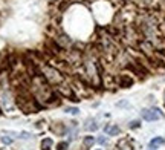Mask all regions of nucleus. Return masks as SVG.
<instances>
[{
    "mask_svg": "<svg viewBox=\"0 0 165 150\" xmlns=\"http://www.w3.org/2000/svg\"><path fill=\"white\" fill-rule=\"evenodd\" d=\"M82 144H84V147H92L93 144H95V138L93 137H86L84 139H82Z\"/></svg>",
    "mask_w": 165,
    "mask_h": 150,
    "instance_id": "nucleus-10",
    "label": "nucleus"
},
{
    "mask_svg": "<svg viewBox=\"0 0 165 150\" xmlns=\"http://www.w3.org/2000/svg\"><path fill=\"white\" fill-rule=\"evenodd\" d=\"M139 126H141V123H139L138 120H135V121H132V123H130V129H138Z\"/></svg>",
    "mask_w": 165,
    "mask_h": 150,
    "instance_id": "nucleus-13",
    "label": "nucleus"
},
{
    "mask_svg": "<svg viewBox=\"0 0 165 150\" xmlns=\"http://www.w3.org/2000/svg\"><path fill=\"white\" fill-rule=\"evenodd\" d=\"M164 100H165V91H164Z\"/></svg>",
    "mask_w": 165,
    "mask_h": 150,
    "instance_id": "nucleus-18",
    "label": "nucleus"
},
{
    "mask_svg": "<svg viewBox=\"0 0 165 150\" xmlns=\"http://www.w3.org/2000/svg\"><path fill=\"white\" fill-rule=\"evenodd\" d=\"M57 147H58V150H66L68 149V142H60Z\"/></svg>",
    "mask_w": 165,
    "mask_h": 150,
    "instance_id": "nucleus-15",
    "label": "nucleus"
},
{
    "mask_svg": "<svg viewBox=\"0 0 165 150\" xmlns=\"http://www.w3.org/2000/svg\"><path fill=\"white\" fill-rule=\"evenodd\" d=\"M2 103H3V106H5V109L6 110H12L14 109L12 100H11V96H9L8 92H3V94H2Z\"/></svg>",
    "mask_w": 165,
    "mask_h": 150,
    "instance_id": "nucleus-6",
    "label": "nucleus"
},
{
    "mask_svg": "<svg viewBox=\"0 0 165 150\" xmlns=\"http://www.w3.org/2000/svg\"><path fill=\"white\" fill-rule=\"evenodd\" d=\"M104 132H106L109 137H116V135L121 133V129H119L116 124H107V126L104 127Z\"/></svg>",
    "mask_w": 165,
    "mask_h": 150,
    "instance_id": "nucleus-5",
    "label": "nucleus"
},
{
    "mask_svg": "<svg viewBox=\"0 0 165 150\" xmlns=\"http://www.w3.org/2000/svg\"><path fill=\"white\" fill-rule=\"evenodd\" d=\"M52 130H54V133L63 135V133L66 132V127H64L63 124H58V126H52Z\"/></svg>",
    "mask_w": 165,
    "mask_h": 150,
    "instance_id": "nucleus-11",
    "label": "nucleus"
},
{
    "mask_svg": "<svg viewBox=\"0 0 165 150\" xmlns=\"http://www.w3.org/2000/svg\"><path fill=\"white\" fill-rule=\"evenodd\" d=\"M2 150H5V149H2Z\"/></svg>",
    "mask_w": 165,
    "mask_h": 150,
    "instance_id": "nucleus-19",
    "label": "nucleus"
},
{
    "mask_svg": "<svg viewBox=\"0 0 165 150\" xmlns=\"http://www.w3.org/2000/svg\"><path fill=\"white\" fill-rule=\"evenodd\" d=\"M116 83H118V86H119V87L127 89V87H132V84L135 83V80L132 78V75L121 74V75H118V77H116Z\"/></svg>",
    "mask_w": 165,
    "mask_h": 150,
    "instance_id": "nucleus-3",
    "label": "nucleus"
},
{
    "mask_svg": "<svg viewBox=\"0 0 165 150\" xmlns=\"http://www.w3.org/2000/svg\"><path fill=\"white\" fill-rule=\"evenodd\" d=\"M165 144V139L162 137H156L153 138L150 142H148V147L150 149H158V147H161V146H164Z\"/></svg>",
    "mask_w": 165,
    "mask_h": 150,
    "instance_id": "nucleus-7",
    "label": "nucleus"
},
{
    "mask_svg": "<svg viewBox=\"0 0 165 150\" xmlns=\"http://www.w3.org/2000/svg\"><path fill=\"white\" fill-rule=\"evenodd\" d=\"M20 138H25V139H26V138H29V133L23 132V133H20Z\"/></svg>",
    "mask_w": 165,
    "mask_h": 150,
    "instance_id": "nucleus-17",
    "label": "nucleus"
},
{
    "mask_svg": "<svg viewBox=\"0 0 165 150\" xmlns=\"http://www.w3.org/2000/svg\"><path fill=\"white\" fill-rule=\"evenodd\" d=\"M87 130H96L98 129V124H96V121L93 120V118H90V120H87L86 121V126H84Z\"/></svg>",
    "mask_w": 165,
    "mask_h": 150,
    "instance_id": "nucleus-8",
    "label": "nucleus"
},
{
    "mask_svg": "<svg viewBox=\"0 0 165 150\" xmlns=\"http://www.w3.org/2000/svg\"><path fill=\"white\" fill-rule=\"evenodd\" d=\"M96 142H99V144H106V142H107V138H106V137H99L98 139H96Z\"/></svg>",
    "mask_w": 165,
    "mask_h": 150,
    "instance_id": "nucleus-16",
    "label": "nucleus"
},
{
    "mask_svg": "<svg viewBox=\"0 0 165 150\" xmlns=\"http://www.w3.org/2000/svg\"><path fill=\"white\" fill-rule=\"evenodd\" d=\"M52 147V139L51 138H46L41 141V150H51Z\"/></svg>",
    "mask_w": 165,
    "mask_h": 150,
    "instance_id": "nucleus-9",
    "label": "nucleus"
},
{
    "mask_svg": "<svg viewBox=\"0 0 165 150\" xmlns=\"http://www.w3.org/2000/svg\"><path fill=\"white\" fill-rule=\"evenodd\" d=\"M141 115H142V118H144L145 121H156V120H161V118L164 116L162 112H161V109H158V107L142 109Z\"/></svg>",
    "mask_w": 165,
    "mask_h": 150,
    "instance_id": "nucleus-1",
    "label": "nucleus"
},
{
    "mask_svg": "<svg viewBox=\"0 0 165 150\" xmlns=\"http://www.w3.org/2000/svg\"><path fill=\"white\" fill-rule=\"evenodd\" d=\"M118 147L121 150H135L136 149V142H135L132 138H122V139L118 142Z\"/></svg>",
    "mask_w": 165,
    "mask_h": 150,
    "instance_id": "nucleus-4",
    "label": "nucleus"
},
{
    "mask_svg": "<svg viewBox=\"0 0 165 150\" xmlns=\"http://www.w3.org/2000/svg\"><path fill=\"white\" fill-rule=\"evenodd\" d=\"M44 77L49 80L51 83H61L63 81V77L60 75V72L58 70H55L52 68H44Z\"/></svg>",
    "mask_w": 165,
    "mask_h": 150,
    "instance_id": "nucleus-2",
    "label": "nucleus"
},
{
    "mask_svg": "<svg viewBox=\"0 0 165 150\" xmlns=\"http://www.w3.org/2000/svg\"><path fill=\"white\" fill-rule=\"evenodd\" d=\"M66 112H68V113H72V115H77L80 110L77 109V107H68V109H66Z\"/></svg>",
    "mask_w": 165,
    "mask_h": 150,
    "instance_id": "nucleus-12",
    "label": "nucleus"
},
{
    "mask_svg": "<svg viewBox=\"0 0 165 150\" xmlns=\"http://www.w3.org/2000/svg\"><path fill=\"white\" fill-rule=\"evenodd\" d=\"M2 142H3V144H11V142H12V139H11V138H8V137H2Z\"/></svg>",
    "mask_w": 165,
    "mask_h": 150,
    "instance_id": "nucleus-14",
    "label": "nucleus"
}]
</instances>
